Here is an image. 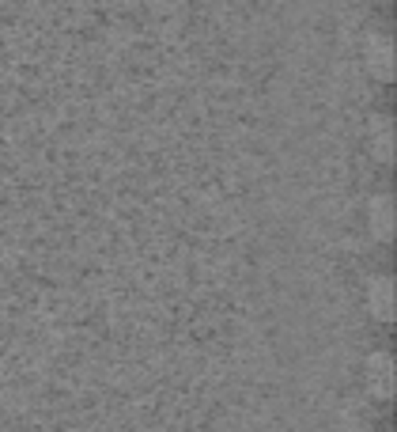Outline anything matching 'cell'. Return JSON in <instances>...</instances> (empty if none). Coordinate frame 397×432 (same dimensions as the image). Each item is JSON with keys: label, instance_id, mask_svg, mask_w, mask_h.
<instances>
[{"label": "cell", "instance_id": "cell-1", "mask_svg": "<svg viewBox=\"0 0 397 432\" xmlns=\"http://www.w3.org/2000/svg\"><path fill=\"white\" fill-rule=\"evenodd\" d=\"M371 383H374V394H390L393 387V368L386 357H374L371 360Z\"/></svg>", "mask_w": 397, "mask_h": 432}, {"label": "cell", "instance_id": "cell-2", "mask_svg": "<svg viewBox=\"0 0 397 432\" xmlns=\"http://www.w3.org/2000/svg\"><path fill=\"white\" fill-rule=\"evenodd\" d=\"M371 307H374V311H379L382 319L390 315V281H386V277H379V281H374V296H371Z\"/></svg>", "mask_w": 397, "mask_h": 432}, {"label": "cell", "instance_id": "cell-3", "mask_svg": "<svg viewBox=\"0 0 397 432\" xmlns=\"http://www.w3.org/2000/svg\"><path fill=\"white\" fill-rule=\"evenodd\" d=\"M390 201H374V228H379V236H386L390 231V209H386Z\"/></svg>", "mask_w": 397, "mask_h": 432}]
</instances>
